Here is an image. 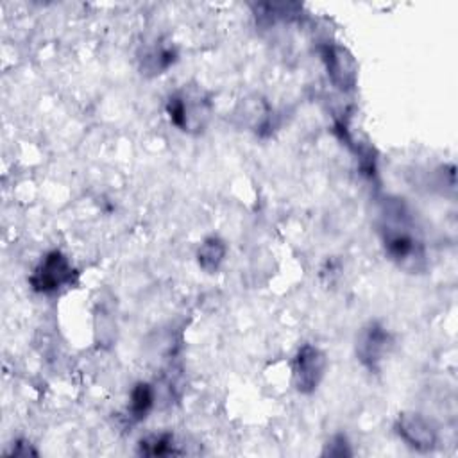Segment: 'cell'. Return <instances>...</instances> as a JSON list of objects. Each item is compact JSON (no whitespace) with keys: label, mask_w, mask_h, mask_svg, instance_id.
Returning a JSON list of instances; mask_svg holds the SVG:
<instances>
[{"label":"cell","mask_w":458,"mask_h":458,"mask_svg":"<svg viewBox=\"0 0 458 458\" xmlns=\"http://www.w3.org/2000/svg\"><path fill=\"white\" fill-rule=\"evenodd\" d=\"M397 437L413 451L429 453L438 444L437 428L417 411H401L394 422Z\"/></svg>","instance_id":"obj_7"},{"label":"cell","mask_w":458,"mask_h":458,"mask_svg":"<svg viewBox=\"0 0 458 458\" xmlns=\"http://www.w3.org/2000/svg\"><path fill=\"white\" fill-rule=\"evenodd\" d=\"M326 369H327L326 352L313 344H302L297 349L292 363L293 388L302 395L313 394L322 383L326 376Z\"/></svg>","instance_id":"obj_5"},{"label":"cell","mask_w":458,"mask_h":458,"mask_svg":"<svg viewBox=\"0 0 458 458\" xmlns=\"http://www.w3.org/2000/svg\"><path fill=\"white\" fill-rule=\"evenodd\" d=\"M177 48L170 41L156 39L148 45H143L138 54L140 72L148 77L165 73L177 61Z\"/></svg>","instance_id":"obj_8"},{"label":"cell","mask_w":458,"mask_h":458,"mask_svg":"<svg viewBox=\"0 0 458 458\" xmlns=\"http://www.w3.org/2000/svg\"><path fill=\"white\" fill-rule=\"evenodd\" d=\"M322 456H333V458H344V456H352V449L349 444V438L344 433L333 435L326 444L320 453Z\"/></svg>","instance_id":"obj_12"},{"label":"cell","mask_w":458,"mask_h":458,"mask_svg":"<svg viewBox=\"0 0 458 458\" xmlns=\"http://www.w3.org/2000/svg\"><path fill=\"white\" fill-rule=\"evenodd\" d=\"M377 234L385 256L401 270L419 274L426 268V245L417 218L404 199L386 197L377 216Z\"/></svg>","instance_id":"obj_1"},{"label":"cell","mask_w":458,"mask_h":458,"mask_svg":"<svg viewBox=\"0 0 458 458\" xmlns=\"http://www.w3.org/2000/svg\"><path fill=\"white\" fill-rule=\"evenodd\" d=\"M7 454L11 456H29V454H38V451L32 447L30 442L27 440H16L13 444V449L7 451Z\"/></svg>","instance_id":"obj_13"},{"label":"cell","mask_w":458,"mask_h":458,"mask_svg":"<svg viewBox=\"0 0 458 458\" xmlns=\"http://www.w3.org/2000/svg\"><path fill=\"white\" fill-rule=\"evenodd\" d=\"M394 349V335L379 320H369L356 335L354 354L356 360L370 374H379L385 360Z\"/></svg>","instance_id":"obj_4"},{"label":"cell","mask_w":458,"mask_h":458,"mask_svg":"<svg viewBox=\"0 0 458 458\" xmlns=\"http://www.w3.org/2000/svg\"><path fill=\"white\" fill-rule=\"evenodd\" d=\"M156 403V388L148 381H138L129 392L127 419L131 422H141L148 417Z\"/></svg>","instance_id":"obj_9"},{"label":"cell","mask_w":458,"mask_h":458,"mask_svg":"<svg viewBox=\"0 0 458 458\" xmlns=\"http://www.w3.org/2000/svg\"><path fill=\"white\" fill-rule=\"evenodd\" d=\"M225 254H227L225 242L220 236L211 234L202 240V243L199 245V249L195 252V258H197V265L200 267V270H204L206 274H215L222 267Z\"/></svg>","instance_id":"obj_10"},{"label":"cell","mask_w":458,"mask_h":458,"mask_svg":"<svg viewBox=\"0 0 458 458\" xmlns=\"http://www.w3.org/2000/svg\"><path fill=\"white\" fill-rule=\"evenodd\" d=\"M320 61L324 63L327 79L331 84L347 93L352 91L358 84V63L349 48L338 43H322L318 47Z\"/></svg>","instance_id":"obj_6"},{"label":"cell","mask_w":458,"mask_h":458,"mask_svg":"<svg viewBox=\"0 0 458 458\" xmlns=\"http://www.w3.org/2000/svg\"><path fill=\"white\" fill-rule=\"evenodd\" d=\"M170 123L186 134H200L211 118L209 93L199 84H184L165 104Z\"/></svg>","instance_id":"obj_2"},{"label":"cell","mask_w":458,"mask_h":458,"mask_svg":"<svg viewBox=\"0 0 458 458\" xmlns=\"http://www.w3.org/2000/svg\"><path fill=\"white\" fill-rule=\"evenodd\" d=\"M79 272L70 258L59 249L48 250L29 276V284L36 293L54 295L77 283Z\"/></svg>","instance_id":"obj_3"},{"label":"cell","mask_w":458,"mask_h":458,"mask_svg":"<svg viewBox=\"0 0 458 458\" xmlns=\"http://www.w3.org/2000/svg\"><path fill=\"white\" fill-rule=\"evenodd\" d=\"M184 451L177 447L175 437L170 431L152 433L143 437L138 442V454L143 456H170V454H182Z\"/></svg>","instance_id":"obj_11"}]
</instances>
